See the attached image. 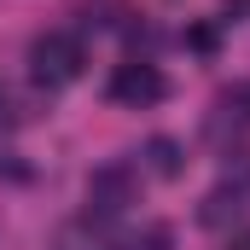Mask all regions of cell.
<instances>
[{"label":"cell","mask_w":250,"mask_h":250,"mask_svg":"<svg viewBox=\"0 0 250 250\" xmlns=\"http://www.w3.org/2000/svg\"><path fill=\"white\" fill-rule=\"evenodd\" d=\"M82 64H87L82 41L64 35V29H47V35L29 41V76H35L41 87H70V82L82 76Z\"/></svg>","instance_id":"6da1fadb"},{"label":"cell","mask_w":250,"mask_h":250,"mask_svg":"<svg viewBox=\"0 0 250 250\" xmlns=\"http://www.w3.org/2000/svg\"><path fill=\"white\" fill-rule=\"evenodd\" d=\"M134 192H140V169H134L128 157L99 163V169H93V181H87V215H99V221L123 215L128 204H134Z\"/></svg>","instance_id":"7a4b0ae2"},{"label":"cell","mask_w":250,"mask_h":250,"mask_svg":"<svg viewBox=\"0 0 250 250\" xmlns=\"http://www.w3.org/2000/svg\"><path fill=\"white\" fill-rule=\"evenodd\" d=\"M169 93V82H163V70L157 64H117V76H111V99L117 105H157Z\"/></svg>","instance_id":"3957f363"},{"label":"cell","mask_w":250,"mask_h":250,"mask_svg":"<svg viewBox=\"0 0 250 250\" xmlns=\"http://www.w3.org/2000/svg\"><path fill=\"white\" fill-rule=\"evenodd\" d=\"M239 209H245V192L233 187H221V192H209V198H204V209H198V221H204V227H227V221H239Z\"/></svg>","instance_id":"277c9868"},{"label":"cell","mask_w":250,"mask_h":250,"mask_svg":"<svg viewBox=\"0 0 250 250\" xmlns=\"http://www.w3.org/2000/svg\"><path fill=\"white\" fill-rule=\"evenodd\" d=\"M146 169H151L157 181H175V175L187 169V163H181V146H175L169 134H157V140L146 146Z\"/></svg>","instance_id":"5b68a950"},{"label":"cell","mask_w":250,"mask_h":250,"mask_svg":"<svg viewBox=\"0 0 250 250\" xmlns=\"http://www.w3.org/2000/svg\"><path fill=\"white\" fill-rule=\"evenodd\" d=\"M169 245H175V233H169L163 221H151V227H146V233L134 239V250H169Z\"/></svg>","instance_id":"8992f818"},{"label":"cell","mask_w":250,"mask_h":250,"mask_svg":"<svg viewBox=\"0 0 250 250\" xmlns=\"http://www.w3.org/2000/svg\"><path fill=\"white\" fill-rule=\"evenodd\" d=\"M221 111H239V117H250V82H239V87H227V93H221Z\"/></svg>","instance_id":"52a82bcc"},{"label":"cell","mask_w":250,"mask_h":250,"mask_svg":"<svg viewBox=\"0 0 250 250\" xmlns=\"http://www.w3.org/2000/svg\"><path fill=\"white\" fill-rule=\"evenodd\" d=\"M187 41H192V47H198V53H215V29H192Z\"/></svg>","instance_id":"ba28073f"},{"label":"cell","mask_w":250,"mask_h":250,"mask_svg":"<svg viewBox=\"0 0 250 250\" xmlns=\"http://www.w3.org/2000/svg\"><path fill=\"white\" fill-rule=\"evenodd\" d=\"M250 12V0H221V18H227V23H233V18H245Z\"/></svg>","instance_id":"9c48e42d"},{"label":"cell","mask_w":250,"mask_h":250,"mask_svg":"<svg viewBox=\"0 0 250 250\" xmlns=\"http://www.w3.org/2000/svg\"><path fill=\"white\" fill-rule=\"evenodd\" d=\"M233 250H250V233H245V239H233Z\"/></svg>","instance_id":"30bf717a"}]
</instances>
